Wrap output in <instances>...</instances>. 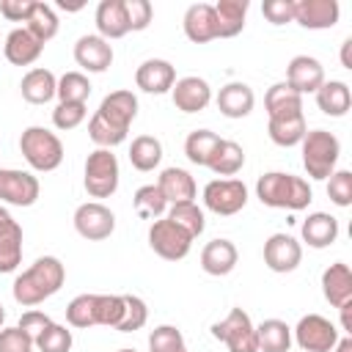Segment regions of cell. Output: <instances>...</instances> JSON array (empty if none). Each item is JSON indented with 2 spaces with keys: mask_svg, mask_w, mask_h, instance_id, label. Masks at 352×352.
<instances>
[{
  "mask_svg": "<svg viewBox=\"0 0 352 352\" xmlns=\"http://www.w3.org/2000/svg\"><path fill=\"white\" fill-rule=\"evenodd\" d=\"M66 270L55 256H38L22 275L14 280V300L19 305H38L41 300L52 297L63 286Z\"/></svg>",
  "mask_w": 352,
  "mask_h": 352,
  "instance_id": "obj_1",
  "label": "cell"
},
{
  "mask_svg": "<svg viewBox=\"0 0 352 352\" xmlns=\"http://www.w3.org/2000/svg\"><path fill=\"white\" fill-rule=\"evenodd\" d=\"M253 88L248 82H226L217 94V110L228 118H245L253 110Z\"/></svg>",
  "mask_w": 352,
  "mask_h": 352,
  "instance_id": "obj_23",
  "label": "cell"
},
{
  "mask_svg": "<svg viewBox=\"0 0 352 352\" xmlns=\"http://www.w3.org/2000/svg\"><path fill=\"white\" fill-rule=\"evenodd\" d=\"M82 118H85L82 102H58V107L52 110V124L58 129H74L82 124Z\"/></svg>",
  "mask_w": 352,
  "mask_h": 352,
  "instance_id": "obj_47",
  "label": "cell"
},
{
  "mask_svg": "<svg viewBox=\"0 0 352 352\" xmlns=\"http://www.w3.org/2000/svg\"><path fill=\"white\" fill-rule=\"evenodd\" d=\"M256 341H258V352H289L292 330L280 319H264L256 327Z\"/></svg>",
  "mask_w": 352,
  "mask_h": 352,
  "instance_id": "obj_32",
  "label": "cell"
},
{
  "mask_svg": "<svg viewBox=\"0 0 352 352\" xmlns=\"http://www.w3.org/2000/svg\"><path fill=\"white\" fill-rule=\"evenodd\" d=\"M96 28L102 38H121L124 33H129L124 0H102L96 6Z\"/></svg>",
  "mask_w": 352,
  "mask_h": 352,
  "instance_id": "obj_26",
  "label": "cell"
},
{
  "mask_svg": "<svg viewBox=\"0 0 352 352\" xmlns=\"http://www.w3.org/2000/svg\"><path fill=\"white\" fill-rule=\"evenodd\" d=\"M74 60L88 72H104L113 63V47L99 33H85L74 44Z\"/></svg>",
  "mask_w": 352,
  "mask_h": 352,
  "instance_id": "obj_12",
  "label": "cell"
},
{
  "mask_svg": "<svg viewBox=\"0 0 352 352\" xmlns=\"http://www.w3.org/2000/svg\"><path fill=\"white\" fill-rule=\"evenodd\" d=\"M135 82L146 94H165L173 88L176 72L165 58H146L135 72Z\"/></svg>",
  "mask_w": 352,
  "mask_h": 352,
  "instance_id": "obj_14",
  "label": "cell"
},
{
  "mask_svg": "<svg viewBox=\"0 0 352 352\" xmlns=\"http://www.w3.org/2000/svg\"><path fill=\"white\" fill-rule=\"evenodd\" d=\"M58 6H60L63 11H77V8H82V0H72V3H69V0H60Z\"/></svg>",
  "mask_w": 352,
  "mask_h": 352,
  "instance_id": "obj_58",
  "label": "cell"
},
{
  "mask_svg": "<svg viewBox=\"0 0 352 352\" xmlns=\"http://www.w3.org/2000/svg\"><path fill=\"white\" fill-rule=\"evenodd\" d=\"M302 258V248L289 234H272L264 242V264L272 272H292Z\"/></svg>",
  "mask_w": 352,
  "mask_h": 352,
  "instance_id": "obj_11",
  "label": "cell"
},
{
  "mask_svg": "<svg viewBox=\"0 0 352 352\" xmlns=\"http://www.w3.org/2000/svg\"><path fill=\"white\" fill-rule=\"evenodd\" d=\"M25 28H28V30H30V33H33V36L41 41V44H44V41H50V38L58 33V16H55L52 6H50V3L36 0Z\"/></svg>",
  "mask_w": 352,
  "mask_h": 352,
  "instance_id": "obj_37",
  "label": "cell"
},
{
  "mask_svg": "<svg viewBox=\"0 0 352 352\" xmlns=\"http://www.w3.org/2000/svg\"><path fill=\"white\" fill-rule=\"evenodd\" d=\"M33 346H38V352H69L72 349V330L50 322L41 330V336L33 341Z\"/></svg>",
  "mask_w": 352,
  "mask_h": 352,
  "instance_id": "obj_43",
  "label": "cell"
},
{
  "mask_svg": "<svg viewBox=\"0 0 352 352\" xmlns=\"http://www.w3.org/2000/svg\"><path fill=\"white\" fill-rule=\"evenodd\" d=\"M121 297H124V314H121L116 330H121V333L140 330V327L146 324V319H148V308H146V302H143L138 294H121Z\"/></svg>",
  "mask_w": 352,
  "mask_h": 352,
  "instance_id": "obj_42",
  "label": "cell"
},
{
  "mask_svg": "<svg viewBox=\"0 0 352 352\" xmlns=\"http://www.w3.org/2000/svg\"><path fill=\"white\" fill-rule=\"evenodd\" d=\"M66 319L72 327H94L96 324V294H77L66 305Z\"/></svg>",
  "mask_w": 352,
  "mask_h": 352,
  "instance_id": "obj_40",
  "label": "cell"
},
{
  "mask_svg": "<svg viewBox=\"0 0 352 352\" xmlns=\"http://www.w3.org/2000/svg\"><path fill=\"white\" fill-rule=\"evenodd\" d=\"M118 187V160L110 148H96L85 160V190L94 198H107Z\"/></svg>",
  "mask_w": 352,
  "mask_h": 352,
  "instance_id": "obj_5",
  "label": "cell"
},
{
  "mask_svg": "<svg viewBox=\"0 0 352 352\" xmlns=\"http://www.w3.org/2000/svg\"><path fill=\"white\" fill-rule=\"evenodd\" d=\"M168 220H173L176 226H182L192 239L204 231V212L195 201H182V204H170Z\"/></svg>",
  "mask_w": 352,
  "mask_h": 352,
  "instance_id": "obj_39",
  "label": "cell"
},
{
  "mask_svg": "<svg viewBox=\"0 0 352 352\" xmlns=\"http://www.w3.org/2000/svg\"><path fill=\"white\" fill-rule=\"evenodd\" d=\"M242 165H245V151H242V146L234 143V140H220L217 151L212 154L209 168H212L214 173H220V176H234Z\"/></svg>",
  "mask_w": 352,
  "mask_h": 352,
  "instance_id": "obj_38",
  "label": "cell"
},
{
  "mask_svg": "<svg viewBox=\"0 0 352 352\" xmlns=\"http://www.w3.org/2000/svg\"><path fill=\"white\" fill-rule=\"evenodd\" d=\"M124 314V297L121 294H96V324L116 327Z\"/></svg>",
  "mask_w": 352,
  "mask_h": 352,
  "instance_id": "obj_46",
  "label": "cell"
},
{
  "mask_svg": "<svg viewBox=\"0 0 352 352\" xmlns=\"http://www.w3.org/2000/svg\"><path fill=\"white\" fill-rule=\"evenodd\" d=\"M0 352H33V338L19 327H0Z\"/></svg>",
  "mask_w": 352,
  "mask_h": 352,
  "instance_id": "obj_49",
  "label": "cell"
},
{
  "mask_svg": "<svg viewBox=\"0 0 352 352\" xmlns=\"http://www.w3.org/2000/svg\"><path fill=\"white\" fill-rule=\"evenodd\" d=\"M286 82L297 94L316 91L324 82V69H322V63L314 55H294L289 60V66H286Z\"/></svg>",
  "mask_w": 352,
  "mask_h": 352,
  "instance_id": "obj_16",
  "label": "cell"
},
{
  "mask_svg": "<svg viewBox=\"0 0 352 352\" xmlns=\"http://www.w3.org/2000/svg\"><path fill=\"white\" fill-rule=\"evenodd\" d=\"M173 94V104L182 110V113H198L209 104L212 99V91H209V82L204 77H195V74H187V77H179L170 88Z\"/></svg>",
  "mask_w": 352,
  "mask_h": 352,
  "instance_id": "obj_13",
  "label": "cell"
},
{
  "mask_svg": "<svg viewBox=\"0 0 352 352\" xmlns=\"http://www.w3.org/2000/svg\"><path fill=\"white\" fill-rule=\"evenodd\" d=\"M184 33L190 41L204 44L217 38V19H214V6L212 3H192L184 11Z\"/></svg>",
  "mask_w": 352,
  "mask_h": 352,
  "instance_id": "obj_18",
  "label": "cell"
},
{
  "mask_svg": "<svg viewBox=\"0 0 352 352\" xmlns=\"http://www.w3.org/2000/svg\"><path fill=\"white\" fill-rule=\"evenodd\" d=\"M36 0H0V14L14 22H28Z\"/></svg>",
  "mask_w": 352,
  "mask_h": 352,
  "instance_id": "obj_53",
  "label": "cell"
},
{
  "mask_svg": "<svg viewBox=\"0 0 352 352\" xmlns=\"http://www.w3.org/2000/svg\"><path fill=\"white\" fill-rule=\"evenodd\" d=\"M22 261V226L11 217L0 226V272H14Z\"/></svg>",
  "mask_w": 352,
  "mask_h": 352,
  "instance_id": "obj_30",
  "label": "cell"
},
{
  "mask_svg": "<svg viewBox=\"0 0 352 352\" xmlns=\"http://www.w3.org/2000/svg\"><path fill=\"white\" fill-rule=\"evenodd\" d=\"M162 160V143L154 135H138L129 146V162L138 170H154Z\"/></svg>",
  "mask_w": 352,
  "mask_h": 352,
  "instance_id": "obj_35",
  "label": "cell"
},
{
  "mask_svg": "<svg viewBox=\"0 0 352 352\" xmlns=\"http://www.w3.org/2000/svg\"><path fill=\"white\" fill-rule=\"evenodd\" d=\"M327 195L333 204L349 206L352 204V173L349 170H333L330 182H327Z\"/></svg>",
  "mask_w": 352,
  "mask_h": 352,
  "instance_id": "obj_48",
  "label": "cell"
},
{
  "mask_svg": "<svg viewBox=\"0 0 352 352\" xmlns=\"http://www.w3.org/2000/svg\"><path fill=\"white\" fill-rule=\"evenodd\" d=\"M292 173H280V170H270L261 173L256 182V195L264 206H275V209H289V198H292Z\"/></svg>",
  "mask_w": 352,
  "mask_h": 352,
  "instance_id": "obj_19",
  "label": "cell"
},
{
  "mask_svg": "<svg viewBox=\"0 0 352 352\" xmlns=\"http://www.w3.org/2000/svg\"><path fill=\"white\" fill-rule=\"evenodd\" d=\"M316 104L327 116H344L349 110V104H352L349 85L344 80H324L316 88Z\"/></svg>",
  "mask_w": 352,
  "mask_h": 352,
  "instance_id": "obj_29",
  "label": "cell"
},
{
  "mask_svg": "<svg viewBox=\"0 0 352 352\" xmlns=\"http://www.w3.org/2000/svg\"><path fill=\"white\" fill-rule=\"evenodd\" d=\"M264 107H267L270 118L297 116V113H302V94H297L289 82H275V85H270V91L264 96Z\"/></svg>",
  "mask_w": 352,
  "mask_h": 352,
  "instance_id": "obj_25",
  "label": "cell"
},
{
  "mask_svg": "<svg viewBox=\"0 0 352 352\" xmlns=\"http://www.w3.org/2000/svg\"><path fill=\"white\" fill-rule=\"evenodd\" d=\"M44 44L28 30V28H14L8 36H6V44H3V52L8 58V63L14 66H28L33 63L38 55H41Z\"/></svg>",
  "mask_w": 352,
  "mask_h": 352,
  "instance_id": "obj_21",
  "label": "cell"
},
{
  "mask_svg": "<svg viewBox=\"0 0 352 352\" xmlns=\"http://www.w3.org/2000/svg\"><path fill=\"white\" fill-rule=\"evenodd\" d=\"M124 11H126L129 30H143L151 22V14H154L148 0H124Z\"/></svg>",
  "mask_w": 352,
  "mask_h": 352,
  "instance_id": "obj_50",
  "label": "cell"
},
{
  "mask_svg": "<svg viewBox=\"0 0 352 352\" xmlns=\"http://www.w3.org/2000/svg\"><path fill=\"white\" fill-rule=\"evenodd\" d=\"M74 228L80 236L91 239V242H99V239H107L116 228V214L99 204V201H85L74 209Z\"/></svg>",
  "mask_w": 352,
  "mask_h": 352,
  "instance_id": "obj_9",
  "label": "cell"
},
{
  "mask_svg": "<svg viewBox=\"0 0 352 352\" xmlns=\"http://www.w3.org/2000/svg\"><path fill=\"white\" fill-rule=\"evenodd\" d=\"M212 336L228 346V352H258L256 327L242 308H231L223 322L212 324Z\"/></svg>",
  "mask_w": 352,
  "mask_h": 352,
  "instance_id": "obj_4",
  "label": "cell"
},
{
  "mask_svg": "<svg viewBox=\"0 0 352 352\" xmlns=\"http://www.w3.org/2000/svg\"><path fill=\"white\" fill-rule=\"evenodd\" d=\"M236 258H239L236 245L231 239H223V236L206 242L201 250V267L209 275H228L236 267Z\"/></svg>",
  "mask_w": 352,
  "mask_h": 352,
  "instance_id": "obj_20",
  "label": "cell"
},
{
  "mask_svg": "<svg viewBox=\"0 0 352 352\" xmlns=\"http://www.w3.org/2000/svg\"><path fill=\"white\" fill-rule=\"evenodd\" d=\"M338 0H294V22L302 28H333L338 22Z\"/></svg>",
  "mask_w": 352,
  "mask_h": 352,
  "instance_id": "obj_15",
  "label": "cell"
},
{
  "mask_svg": "<svg viewBox=\"0 0 352 352\" xmlns=\"http://www.w3.org/2000/svg\"><path fill=\"white\" fill-rule=\"evenodd\" d=\"M88 135H91V140L99 143L102 148H110V146H118V143L126 138V129H118V126H113L110 121H104L99 113H94L91 121H88Z\"/></svg>",
  "mask_w": 352,
  "mask_h": 352,
  "instance_id": "obj_45",
  "label": "cell"
},
{
  "mask_svg": "<svg viewBox=\"0 0 352 352\" xmlns=\"http://www.w3.org/2000/svg\"><path fill=\"white\" fill-rule=\"evenodd\" d=\"M341 63H344L346 69H352V38H346L344 47H341Z\"/></svg>",
  "mask_w": 352,
  "mask_h": 352,
  "instance_id": "obj_56",
  "label": "cell"
},
{
  "mask_svg": "<svg viewBox=\"0 0 352 352\" xmlns=\"http://www.w3.org/2000/svg\"><path fill=\"white\" fill-rule=\"evenodd\" d=\"M338 311H341V327L349 333L352 330V300L344 302V305H338Z\"/></svg>",
  "mask_w": 352,
  "mask_h": 352,
  "instance_id": "obj_55",
  "label": "cell"
},
{
  "mask_svg": "<svg viewBox=\"0 0 352 352\" xmlns=\"http://www.w3.org/2000/svg\"><path fill=\"white\" fill-rule=\"evenodd\" d=\"M300 143H302V165H305L308 176L327 179L341 154L338 138L327 129H311V132H305V138Z\"/></svg>",
  "mask_w": 352,
  "mask_h": 352,
  "instance_id": "obj_2",
  "label": "cell"
},
{
  "mask_svg": "<svg viewBox=\"0 0 352 352\" xmlns=\"http://www.w3.org/2000/svg\"><path fill=\"white\" fill-rule=\"evenodd\" d=\"M96 113H99L104 121H110L113 126L129 132V124H132V118L138 116V99H135L132 91L118 88V91H113V94H107V96L102 99V104H99Z\"/></svg>",
  "mask_w": 352,
  "mask_h": 352,
  "instance_id": "obj_17",
  "label": "cell"
},
{
  "mask_svg": "<svg viewBox=\"0 0 352 352\" xmlns=\"http://www.w3.org/2000/svg\"><path fill=\"white\" fill-rule=\"evenodd\" d=\"M132 204H135V212L140 217H146V220H160L162 212L168 209V201H165V195H162V190L157 184L138 187L135 195H132Z\"/></svg>",
  "mask_w": 352,
  "mask_h": 352,
  "instance_id": "obj_36",
  "label": "cell"
},
{
  "mask_svg": "<svg viewBox=\"0 0 352 352\" xmlns=\"http://www.w3.org/2000/svg\"><path fill=\"white\" fill-rule=\"evenodd\" d=\"M19 91H22V99H25V102H30V104H44V102H50V99L55 96L58 80H55V74H52L50 69L36 66V69H30V72L22 77Z\"/></svg>",
  "mask_w": 352,
  "mask_h": 352,
  "instance_id": "obj_24",
  "label": "cell"
},
{
  "mask_svg": "<svg viewBox=\"0 0 352 352\" xmlns=\"http://www.w3.org/2000/svg\"><path fill=\"white\" fill-rule=\"evenodd\" d=\"M157 187L162 190L168 204H182V201H192L195 198V179L184 168H165L160 173Z\"/></svg>",
  "mask_w": 352,
  "mask_h": 352,
  "instance_id": "obj_27",
  "label": "cell"
},
{
  "mask_svg": "<svg viewBox=\"0 0 352 352\" xmlns=\"http://www.w3.org/2000/svg\"><path fill=\"white\" fill-rule=\"evenodd\" d=\"M182 352H187V349H182Z\"/></svg>",
  "mask_w": 352,
  "mask_h": 352,
  "instance_id": "obj_62",
  "label": "cell"
},
{
  "mask_svg": "<svg viewBox=\"0 0 352 352\" xmlns=\"http://www.w3.org/2000/svg\"><path fill=\"white\" fill-rule=\"evenodd\" d=\"M148 245L160 258L179 261V258H184L190 253L192 236L182 226H176L173 220L160 217V220H151V226H148Z\"/></svg>",
  "mask_w": 352,
  "mask_h": 352,
  "instance_id": "obj_6",
  "label": "cell"
},
{
  "mask_svg": "<svg viewBox=\"0 0 352 352\" xmlns=\"http://www.w3.org/2000/svg\"><path fill=\"white\" fill-rule=\"evenodd\" d=\"M261 14H264L272 25L294 22V0H264V3H261Z\"/></svg>",
  "mask_w": 352,
  "mask_h": 352,
  "instance_id": "obj_51",
  "label": "cell"
},
{
  "mask_svg": "<svg viewBox=\"0 0 352 352\" xmlns=\"http://www.w3.org/2000/svg\"><path fill=\"white\" fill-rule=\"evenodd\" d=\"M267 132H270L272 143H278V146H294V143H300L305 138L308 126H305L302 113H297V116H286V118H270Z\"/></svg>",
  "mask_w": 352,
  "mask_h": 352,
  "instance_id": "obj_34",
  "label": "cell"
},
{
  "mask_svg": "<svg viewBox=\"0 0 352 352\" xmlns=\"http://www.w3.org/2000/svg\"><path fill=\"white\" fill-rule=\"evenodd\" d=\"M38 198V179L28 170L0 168V201L14 206H30Z\"/></svg>",
  "mask_w": 352,
  "mask_h": 352,
  "instance_id": "obj_10",
  "label": "cell"
},
{
  "mask_svg": "<svg viewBox=\"0 0 352 352\" xmlns=\"http://www.w3.org/2000/svg\"><path fill=\"white\" fill-rule=\"evenodd\" d=\"M118 352H135V349H118Z\"/></svg>",
  "mask_w": 352,
  "mask_h": 352,
  "instance_id": "obj_61",
  "label": "cell"
},
{
  "mask_svg": "<svg viewBox=\"0 0 352 352\" xmlns=\"http://www.w3.org/2000/svg\"><path fill=\"white\" fill-rule=\"evenodd\" d=\"M217 146H220V138L212 129H192L187 135V140H184V154H187L190 162L209 168L212 154L217 151Z\"/></svg>",
  "mask_w": 352,
  "mask_h": 352,
  "instance_id": "obj_33",
  "label": "cell"
},
{
  "mask_svg": "<svg viewBox=\"0 0 352 352\" xmlns=\"http://www.w3.org/2000/svg\"><path fill=\"white\" fill-rule=\"evenodd\" d=\"M204 204L214 214H236L248 204V187L239 179H214L204 187Z\"/></svg>",
  "mask_w": 352,
  "mask_h": 352,
  "instance_id": "obj_7",
  "label": "cell"
},
{
  "mask_svg": "<svg viewBox=\"0 0 352 352\" xmlns=\"http://www.w3.org/2000/svg\"><path fill=\"white\" fill-rule=\"evenodd\" d=\"M294 336H297V344L302 352H333V346L338 341L336 324L319 314L302 316L294 327Z\"/></svg>",
  "mask_w": 352,
  "mask_h": 352,
  "instance_id": "obj_8",
  "label": "cell"
},
{
  "mask_svg": "<svg viewBox=\"0 0 352 352\" xmlns=\"http://www.w3.org/2000/svg\"><path fill=\"white\" fill-rule=\"evenodd\" d=\"M333 352H352V338L349 336L346 338H338L336 346H333Z\"/></svg>",
  "mask_w": 352,
  "mask_h": 352,
  "instance_id": "obj_57",
  "label": "cell"
},
{
  "mask_svg": "<svg viewBox=\"0 0 352 352\" xmlns=\"http://www.w3.org/2000/svg\"><path fill=\"white\" fill-rule=\"evenodd\" d=\"M338 236V220L327 212H314L302 220V239L311 248H327Z\"/></svg>",
  "mask_w": 352,
  "mask_h": 352,
  "instance_id": "obj_28",
  "label": "cell"
},
{
  "mask_svg": "<svg viewBox=\"0 0 352 352\" xmlns=\"http://www.w3.org/2000/svg\"><path fill=\"white\" fill-rule=\"evenodd\" d=\"M311 204V187H308V182L305 179H300V176H294L292 179V198H289V209H305Z\"/></svg>",
  "mask_w": 352,
  "mask_h": 352,
  "instance_id": "obj_54",
  "label": "cell"
},
{
  "mask_svg": "<svg viewBox=\"0 0 352 352\" xmlns=\"http://www.w3.org/2000/svg\"><path fill=\"white\" fill-rule=\"evenodd\" d=\"M19 151L36 170H55L63 160V143L55 132L44 126H28L19 138Z\"/></svg>",
  "mask_w": 352,
  "mask_h": 352,
  "instance_id": "obj_3",
  "label": "cell"
},
{
  "mask_svg": "<svg viewBox=\"0 0 352 352\" xmlns=\"http://www.w3.org/2000/svg\"><path fill=\"white\" fill-rule=\"evenodd\" d=\"M3 322H6V308L0 305V327H3Z\"/></svg>",
  "mask_w": 352,
  "mask_h": 352,
  "instance_id": "obj_60",
  "label": "cell"
},
{
  "mask_svg": "<svg viewBox=\"0 0 352 352\" xmlns=\"http://www.w3.org/2000/svg\"><path fill=\"white\" fill-rule=\"evenodd\" d=\"M322 294L333 308L352 300V270L344 261H336L322 272Z\"/></svg>",
  "mask_w": 352,
  "mask_h": 352,
  "instance_id": "obj_22",
  "label": "cell"
},
{
  "mask_svg": "<svg viewBox=\"0 0 352 352\" xmlns=\"http://www.w3.org/2000/svg\"><path fill=\"white\" fill-rule=\"evenodd\" d=\"M6 220H11V214H8V212H6V209H3V206H0V226H3V223H6Z\"/></svg>",
  "mask_w": 352,
  "mask_h": 352,
  "instance_id": "obj_59",
  "label": "cell"
},
{
  "mask_svg": "<svg viewBox=\"0 0 352 352\" xmlns=\"http://www.w3.org/2000/svg\"><path fill=\"white\" fill-rule=\"evenodd\" d=\"M184 336L173 324H160L148 333V352H182Z\"/></svg>",
  "mask_w": 352,
  "mask_h": 352,
  "instance_id": "obj_44",
  "label": "cell"
},
{
  "mask_svg": "<svg viewBox=\"0 0 352 352\" xmlns=\"http://www.w3.org/2000/svg\"><path fill=\"white\" fill-rule=\"evenodd\" d=\"M248 0H217L214 3V19H217V36L228 38L236 36L245 28Z\"/></svg>",
  "mask_w": 352,
  "mask_h": 352,
  "instance_id": "obj_31",
  "label": "cell"
},
{
  "mask_svg": "<svg viewBox=\"0 0 352 352\" xmlns=\"http://www.w3.org/2000/svg\"><path fill=\"white\" fill-rule=\"evenodd\" d=\"M55 94L60 96V102H82L85 104V99L91 96V82H88V77L82 72H66L58 80V91Z\"/></svg>",
  "mask_w": 352,
  "mask_h": 352,
  "instance_id": "obj_41",
  "label": "cell"
},
{
  "mask_svg": "<svg viewBox=\"0 0 352 352\" xmlns=\"http://www.w3.org/2000/svg\"><path fill=\"white\" fill-rule=\"evenodd\" d=\"M50 322H52V319H50L47 314H41V311H25V314L19 316V324H16V327L25 330V333L36 341V338L41 336V330H44Z\"/></svg>",
  "mask_w": 352,
  "mask_h": 352,
  "instance_id": "obj_52",
  "label": "cell"
}]
</instances>
